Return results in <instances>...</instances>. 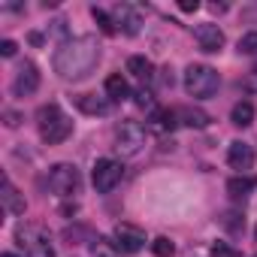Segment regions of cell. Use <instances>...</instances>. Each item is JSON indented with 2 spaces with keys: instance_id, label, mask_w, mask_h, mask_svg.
Listing matches in <instances>:
<instances>
[{
  "instance_id": "1",
  "label": "cell",
  "mask_w": 257,
  "mask_h": 257,
  "mask_svg": "<svg viewBox=\"0 0 257 257\" xmlns=\"http://www.w3.org/2000/svg\"><path fill=\"white\" fill-rule=\"evenodd\" d=\"M100 61V43L94 37H73L67 43L58 46L55 58H52V67L61 79H85Z\"/></svg>"
},
{
  "instance_id": "2",
  "label": "cell",
  "mask_w": 257,
  "mask_h": 257,
  "mask_svg": "<svg viewBox=\"0 0 257 257\" xmlns=\"http://www.w3.org/2000/svg\"><path fill=\"white\" fill-rule=\"evenodd\" d=\"M37 124H40V137H43V143H49V146H61V143L73 134V121L61 112L58 103L40 106Z\"/></svg>"
},
{
  "instance_id": "3",
  "label": "cell",
  "mask_w": 257,
  "mask_h": 257,
  "mask_svg": "<svg viewBox=\"0 0 257 257\" xmlns=\"http://www.w3.org/2000/svg\"><path fill=\"white\" fill-rule=\"evenodd\" d=\"M16 242L25 248L28 257H55V248H52V236L46 233V227L40 224H31V221H22L16 227Z\"/></svg>"
},
{
  "instance_id": "4",
  "label": "cell",
  "mask_w": 257,
  "mask_h": 257,
  "mask_svg": "<svg viewBox=\"0 0 257 257\" xmlns=\"http://www.w3.org/2000/svg\"><path fill=\"white\" fill-rule=\"evenodd\" d=\"M221 85V76L218 70L206 67V64H191L185 70V91L194 97V100H209Z\"/></svg>"
},
{
  "instance_id": "5",
  "label": "cell",
  "mask_w": 257,
  "mask_h": 257,
  "mask_svg": "<svg viewBox=\"0 0 257 257\" xmlns=\"http://www.w3.org/2000/svg\"><path fill=\"white\" fill-rule=\"evenodd\" d=\"M143 146H146V127L140 121H124L115 131V149H118V155L134 158V155L143 152Z\"/></svg>"
},
{
  "instance_id": "6",
  "label": "cell",
  "mask_w": 257,
  "mask_h": 257,
  "mask_svg": "<svg viewBox=\"0 0 257 257\" xmlns=\"http://www.w3.org/2000/svg\"><path fill=\"white\" fill-rule=\"evenodd\" d=\"M79 185H82V176L73 164H55L49 170V191L52 194L73 197V194H79Z\"/></svg>"
},
{
  "instance_id": "7",
  "label": "cell",
  "mask_w": 257,
  "mask_h": 257,
  "mask_svg": "<svg viewBox=\"0 0 257 257\" xmlns=\"http://www.w3.org/2000/svg\"><path fill=\"white\" fill-rule=\"evenodd\" d=\"M121 176H124V167H121L118 161H112V158H100V161L94 164V173H91L94 188H97L100 194H109V191L121 182Z\"/></svg>"
},
{
  "instance_id": "8",
  "label": "cell",
  "mask_w": 257,
  "mask_h": 257,
  "mask_svg": "<svg viewBox=\"0 0 257 257\" xmlns=\"http://www.w3.org/2000/svg\"><path fill=\"white\" fill-rule=\"evenodd\" d=\"M112 245L118 251H124V254H137L146 245V233L140 227H134V224H118L112 230Z\"/></svg>"
},
{
  "instance_id": "9",
  "label": "cell",
  "mask_w": 257,
  "mask_h": 257,
  "mask_svg": "<svg viewBox=\"0 0 257 257\" xmlns=\"http://www.w3.org/2000/svg\"><path fill=\"white\" fill-rule=\"evenodd\" d=\"M37 88H40V70H37V64H34V61H25V64L19 67V73H16L13 91H16L19 97H31Z\"/></svg>"
},
{
  "instance_id": "10",
  "label": "cell",
  "mask_w": 257,
  "mask_h": 257,
  "mask_svg": "<svg viewBox=\"0 0 257 257\" xmlns=\"http://www.w3.org/2000/svg\"><path fill=\"white\" fill-rule=\"evenodd\" d=\"M112 19H115V28H121L124 34H140V25H143V16H140V10L137 7H131V4H118L115 10H112Z\"/></svg>"
},
{
  "instance_id": "11",
  "label": "cell",
  "mask_w": 257,
  "mask_h": 257,
  "mask_svg": "<svg viewBox=\"0 0 257 257\" xmlns=\"http://www.w3.org/2000/svg\"><path fill=\"white\" fill-rule=\"evenodd\" d=\"M194 37H197L203 52H221V46H224V31L218 25H197Z\"/></svg>"
},
{
  "instance_id": "12",
  "label": "cell",
  "mask_w": 257,
  "mask_h": 257,
  "mask_svg": "<svg viewBox=\"0 0 257 257\" xmlns=\"http://www.w3.org/2000/svg\"><path fill=\"white\" fill-rule=\"evenodd\" d=\"M227 161H230L233 170L245 173V170H251V164H254V152H251L248 143H230V149H227Z\"/></svg>"
},
{
  "instance_id": "13",
  "label": "cell",
  "mask_w": 257,
  "mask_h": 257,
  "mask_svg": "<svg viewBox=\"0 0 257 257\" xmlns=\"http://www.w3.org/2000/svg\"><path fill=\"white\" fill-rule=\"evenodd\" d=\"M0 200H4V209L10 215H25V197L13 188L10 179H4V194H0Z\"/></svg>"
},
{
  "instance_id": "14",
  "label": "cell",
  "mask_w": 257,
  "mask_h": 257,
  "mask_svg": "<svg viewBox=\"0 0 257 257\" xmlns=\"http://www.w3.org/2000/svg\"><path fill=\"white\" fill-rule=\"evenodd\" d=\"M76 106H79L82 112H88V115H106V112L112 109L109 100H100V97H91V94H79V97H76Z\"/></svg>"
},
{
  "instance_id": "15",
  "label": "cell",
  "mask_w": 257,
  "mask_h": 257,
  "mask_svg": "<svg viewBox=\"0 0 257 257\" xmlns=\"http://www.w3.org/2000/svg\"><path fill=\"white\" fill-rule=\"evenodd\" d=\"M106 97L109 100H127V97H131V85H127V79L124 76H109L106 79Z\"/></svg>"
},
{
  "instance_id": "16",
  "label": "cell",
  "mask_w": 257,
  "mask_h": 257,
  "mask_svg": "<svg viewBox=\"0 0 257 257\" xmlns=\"http://www.w3.org/2000/svg\"><path fill=\"white\" fill-rule=\"evenodd\" d=\"M127 70H131L137 79H143V82H152V76H155V64L149 58H143V55H134L131 61H127Z\"/></svg>"
},
{
  "instance_id": "17",
  "label": "cell",
  "mask_w": 257,
  "mask_h": 257,
  "mask_svg": "<svg viewBox=\"0 0 257 257\" xmlns=\"http://www.w3.org/2000/svg\"><path fill=\"white\" fill-rule=\"evenodd\" d=\"M254 188H257V179H254V176H236V179L227 182V191H230V197H236V200H239V197H248Z\"/></svg>"
},
{
  "instance_id": "18",
  "label": "cell",
  "mask_w": 257,
  "mask_h": 257,
  "mask_svg": "<svg viewBox=\"0 0 257 257\" xmlns=\"http://www.w3.org/2000/svg\"><path fill=\"white\" fill-rule=\"evenodd\" d=\"M230 121H233L236 127H248V124L254 121V106H251L248 100H239V103L233 106V112H230Z\"/></svg>"
},
{
  "instance_id": "19",
  "label": "cell",
  "mask_w": 257,
  "mask_h": 257,
  "mask_svg": "<svg viewBox=\"0 0 257 257\" xmlns=\"http://www.w3.org/2000/svg\"><path fill=\"white\" fill-rule=\"evenodd\" d=\"M176 118H179V112H176V109H161V112H155V124H158V131H173V127L179 124Z\"/></svg>"
},
{
  "instance_id": "20",
  "label": "cell",
  "mask_w": 257,
  "mask_h": 257,
  "mask_svg": "<svg viewBox=\"0 0 257 257\" xmlns=\"http://www.w3.org/2000/svg\"><path fill=\"white\" fill-rule=\"evenodd\" d=\"M179 115L185 118V124H188V127H206V124H209V115H206V112H200V109H182Z\"/></svg>"
},
{
  "instance_id": "21",
  "label": "cell",
  "mask_w": 257,
  "mask_h": 257,
  "mask_svg": "<svg viewBox=\"0 0 257 257\" xmlns=\"http://www.w3.org/2000/svg\"><path fill=\"white\" fill-rule=\"evenodd\" d=\"M91 16H94V22L100 25V31H103V34H109V37H112V34L118 31V28H115V19H109V16H106L103 10H97V7H91Z\"/></svg>"
},
{
  "instance_id": "22",
  "label": "cell",
  "mask_w": 257,
  "mask_h": 257,
  "mask_svg": "<svg viewBox=\"0 0 257 257\" xmlns=\"http://www.w3.org/2000/svg\"><path fill=\"white\" fill-rule=\"evenodd\" d=\"M152 251H155L158 257H173V254H176V245H173L167 236H158V239L152 242Z\"/></svg>"
},
{
  "instance_id": "23",
  "label": "cell",
  "mask_w": 257,
  "mask_h": 257,
  "mask_svg": "<svg viewBox=\"0 0 257 257\" xmlns=\"http://www.w3.org/2000/svg\"><path fill=\"white\" fill-rule=\"evenodd\" d=\"M239 52L242 55H257V31H251L239 40Z\"/></svg>"
},
{
  "instance_id": "24",
  "label": "cell",
  "mask_w": 257,
  "mask_h": 257,
  "mask_svg": "<svg viewBox=\"0 0 257 257\" xmlns=\"http://www.w3.org/2000/svg\"><path fill=\"white\" fill-rule=\"evenodd\" d=\"M224 227H227V230H233V233H239V230L245 227V218H239V215L227 212V215H224Z\"/></svg>"
},
{
  "instance_id": "25",
  "label": "cell",
  "mask_w": 257,
  "mask_h": 257,
  "mask_svg": "<svg viewBox=\"0 0 257 257\" xmlns=\"http://www.w3.org/2000/svg\"><path fill=\"white\" fill-rule=\"evenodd\" d=\"M134 97H137V103H140V106H146V109H155V94H152V91L140 88V91H137Z\"/></svg>"
},
{
  "instance_id": "26",
  "label": "cell",
  "mask_w": 257,
  "mask_h": 257,
  "mask_svg": "<svg viewBox=\"0 0 257 257\" xmlns=\"http://www.w3.org/2000/svg\"><path fill=\"white\" fill-rule=\"evenodd\" d=\"M212 254H215V257H236V251H233L230 245H224V242H215V245H212Z\"/></svg>"
},
{
  "instance_id": "27",
  "label": "cell",
  "mask_w": 257,
  "mask_h": 257,
  "mask_svg": "<svg viewBox=\"0 0 257 257\" xmlns=\"http://www.w3.org/2000/svg\"><path fill=\"white\" fill-rule=\"evenodd\" d=\"M16 49H19V46H16L13 40H4V43H0V55H4V58H13Z\"/></svg>"
},
{
  "instance_id": "28",
  "label": "cell",
  "mask_w": 257,
  "mask_h": 257,
  "mask_svg": "<svg viewBox=\"0 0 257 257\" xmlns=\"http://www.w3.org/2000/svg\"><path fill=\"white\" fill-rule=\"evenodd\" d=\"M179 10L182 13H197L200 10V0H179Z\"/></svg>"
},
{
  "instance_id": "29",
  "label": "cell",
  "mask_w": 257,
  "mask_h": 257,
  "mask_svg": "<svg viewBox=\"0 0 257 257\" xmlns=\"http://www.w3.org/2000/svg\"><path fill=\"white\" fill-rule=\"evenodd\" d=\"M4 115H7V124H10V127H19V121H22V118H19V112H13V109H7Z\"/></svg>"
},
{
  "instance_id": "30",
  "label": "cell",
  "mask_w": 257,
  "mask_h": 257,
  "mask_svg": "<svg viewBox=\"0 0 257 257\" xmlns=\"http://www.w3.org/2000/svg\"><path fill=\"white\" fill-rule=\"evenodd\" d=\"M0 257H19V254H13V251H4V254H0Z\"/></svg>"
},
{
  "instance_id": "31",
  "label": "cell",
  "mask_w": 257,
  "mask_h": 257,
  "mask_svg": "<svg viewBox=\"0 0 257 257\" xmlns=\"http://www.w3.org/2000/svg\"><path fill=\"white\" fill-rule=\"evenodd\" d=\"M254 239H257V227H254Z\"/></svg>"
},
{
  "instance_id": "32",
  "label": "cell",
  "mask_w": 257,
  "mask_h": 257,
  "mask_svg": "<svg viewBox=\"0 0 257 257\" xmlns=\"http://www.w3.org/2000/svg\"><path fill=\"white\" fill-rule=\"evenodd\" d=\"M254 73H257V67H254Z\"/></svg>"
}]
</instances>
